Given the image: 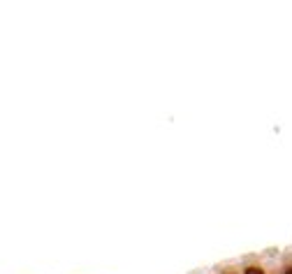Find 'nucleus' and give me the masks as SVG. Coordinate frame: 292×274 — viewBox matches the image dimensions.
Listing matches in <instances>:
<instances>
[{
    "label": "nucleus",
    "instance_id": "obj_1",
    "mask_svg": "<svg viewBox=\"0 0 292 274\" xmlns=\"http://www.w3.org/2000/svg\"><path fill=\"white\" fill-rule=\"evenodd\" d=\"M246 274H265V272H262L260 267H248V269H246Z\"/></svg>",
    "mask_w": 292,
    "mask_h": 274
},
{
    "label": "nucleus",
    "instance_id": "obj_2",
    "mask_svg": "<svg viewBox=\"0 0 292 274\" xmlns=\"http://www.w3.org/2000/svg\"><path fill=\"white\" fill-rule=\"evenodd\" d=\"M285 274H292V269H287V272H285Z\"/></svg>",
    "mask_w": 292,
    "mask_h": 274
}]
</instances>
